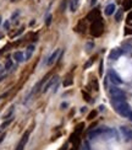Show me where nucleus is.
I'll use <instances>...</instances> for the list:
<instances>
[{
	"label": "nucleus",
	"instance_id": "f257e3e1",
	"mask_svg": "<svg viewBox=\"0 0 132 150\" xmlns=\"http://www.w3.org/2000/svg\"><path fill=\"white\" fill-rule=\"evenodd\" d=\"M103 22H102V19H98V20H95L93 23H92V26H91V33L93 34V36H100V34L103 33Z\"/></svg>",
	"mask_w": 132,
	"mask_h": 150
},
{
	"label": "nucleus",
	"instance_id": "f03ea898",
	"mask_svg": "<svg viewBox=\"0 0 132 150\" xmlns=\"http://www.w3.org/2000/svg\"><path fill=\"white\" fill-rule=\"evenodd\" d=\"M28 135H29V132H26L25 133V135L22 137L21 142L18 143V145H17V149L16 150H23V148H25V145H26V143H27L28 140Z\"/></svg>",
	"mask_w": 132,
	"mask_h": 150
},
{
	"label": "nucleus",
	"instance_id": "7ed1b4c3",
	"mask_svg": "<svg viewBox=\"0 0 132 150\" xmlns=\"http://www.w3.org/2000/svg\"><path fill=\"white\" fill-rule=\"evenodd\" d=\"M100 19V14H99V10H93L92 12H89L87 16V20H91V21H95V20H98Z\"/></svg>",
	"mask_w": 132,
	"mask_h": 150
},
{
	"label": "nucleus",
	"instance_id": "20e7f679",
	"mask_svg": "<svg viewBox=\"0 0 132 150\" xmlns=\"http://www.w3.org/2000/svg\"><path fill=\"white\" fill-rule=\"evenodd\" d=\"M114 12H115V5L114 4H109L105 7V14L106 15H113Z\"/></svg>",
	"mask_w": 132,
	"mask_h": 150
},
{
	"label": "nucleus",
	"instance_id": "39448f33",
	"mask_svg": "<svg viewBox=\"0 0 132 150\" xmlns=\"http://www.w3.org/2000/svg\"><path fill=\"white\" fill-rule=\"evenodd\" d=\"M14 59H16L17 61H22L25 59V56H23L22 52H15L14 53Z\"/></svg>",
	"mask_w": 132,
	"mask_h": 150
},
{
	"label": "nucleus",
	"instance_id": "423d86ee",
	"mask_svg": "<svg viewBox=\"0 0 132 150\" xmlns=\"http://www.w3.org/2000/svg\"><path fill=\"white\" fill-rule=\"evenodd\" d=\"M124 10H131L132 7V0H124Z\"/></svg>",
	"mask_w": 132,
	"mask_h": 150
},
{
	"label": "nucleus",
	"instance_id": "0eeeda50",
	"mask_svg": "<svg viewBox=\"0 0 132 150\" xmlns=\"http://www.w3.org/2000/svg\"><path fill=\"white\" fill-rule=\"evenodd\" d=\"M110 78H111V81H113V83H116V84H121V80H120V78H119L117 75H115L114 73H110Z\"/></svg>",
	"mask_w": 132,
	"mask_h": 150
},
{
	"label": "nucleus",
	"instance_id": "6e6552de",
	"mask_svg": "<svg viewBox=\"0 0 132 150\" xmlns=\"http://www.w3.org/2000/svg\"><path fill=\"white\" fill-rule=\"evenodd\" d=\"M58 54H59V50H55L54 53H53V54H51V56H50V58H49V60H48V64H53V63H54V60H55V58H56V56H58Z\"/></svg>",
	"mask_w": 132,
	"mask_h": 150
},
{
	"label": "nucleus",
	"instance_id": "1a4fd4ad",
	"mask_svg": "<svg viewBox=\"0 0 132 150\" xmlns=\"http://www.w3.org/2000/svg\"><path fill=\"white\" fill-rule=\"evenodd\" d=\"M121 54V50L120 49H115L111 52V54H110V58H117V57Z\"/></svg>",
	"mask_w": 132,
	"mask_h": 150
},
{
	"label": "nucleus",
	"instance_id": "9d476101",
	"mask_svg": "<svg viewBox=\"0 0 132 150\" xmlns=\"http://www.w3.org/2000/svg\"><path fill=\"white\" fill-rule=\"evenodd\" d=\"M10 123H11V119H9V121H6V122H4V123H3V124L0 126V132H1L3 129H5V128L7 127L9 124H10Z\"/></svg>",
	"mask_w": 132,
	"mask_h": 150
},
{
	"label": "nucleus",
	"instance_id": "9b49d317",
	"mask_svg": "<svg viewBox=\"0 0 132 150\" xmlns=\"http://www.w3.org/2000/svg\"><path fill=\"white\" fill-rule=\"evenodd\" d=\"M121 16H122V11L121 10H119V11L115 14V19H116V21H120L121 20Z\"/></svg>",
	"mask_w": 132,
	"mask_h": 150
},
{
	"label": "nucleus",
	"instance_id": "f8f14e48",
	"mask_svg": "<svg viewBox=\"0 0 132 150\" xmlns=\"http://www.w3.org/2000/svg\"><path fill=\"white\" fill-rule=\"evenodd\" d=\"M54 81H55V78L53 79V80H51V81H49V83L47 84V86H45V87H44V92H45V91H47V90H48V89H49V87H50V86H51V85H53V83H54Z\"/></svg>",
	"mask_w": 132,
	"mask_h": 150
},
{
	"label": "nucleus",
	"instance_id": "ddd939ff",
	"mask_svg": "<svg viewBox=\"0 0 132 150\" xmlns=\"http://www.w3.org/2000/svg\"><path fill=\"white\" fill-rule=\"evenodd\" d=\"M12 112H14V107H10V111H9V112H7V113L5 114V116H4V118H5V119H6V118H9V117L12 114Z\"/></svg>",
	"mask_w": 132,
	"mask_h": 150
},
{
	"label": "nucleus",
	"instance_id": "4468645a",
	"mask_svg": "<svg viewBox=\"0 0 132 150\" xmlns=\"http://www.w3.org/2000/svg\"><path fill=\"white\" fill-rule=\"evenodd\" d=\"M27 49H28V53H27V58H29V57H31V53H32V52H33V49H34V47H33V46H29V47H28Z\"/></svg>",
	"mask_w": 132,
	"mask_h": 150
},
{
	"label": "nucleus",
	"instance_id": "2eb2a0df",
	"mask_svg": "<svg viewBox=\"0 0 132 150\" xmlns=\"http://www.w3.org/2000/svg\"><path fill=\"white\" fill-rule=\"evenodd\" d=\"M82 94H83V97H84V100L89 102V101H91V96H89V95H88L87 92H84V91H83Z\"/></svg>",
	"mask_w": 132,
	"mask_h": 150
},
{
	"label": "nucleus",
	"instance_id": "dca6fc26",
	"mask_svg": "<svg viewBox=\"0 0 132 150\" xmlns=\"http://www.w3.org/2000/svg\"><path fill=\"white\" fill-rule=\"evenodd\" d=\"M95 116H97V112H95V111H92L91 113H89V116H88V119H93Z\"/></svg>",
	"mask_w": 132,
	"mask_h": 150
},
{
	"label": "nucleus",
	"instance_id": "f3484780",
	"mask_svg": "<svg viewBox=\"0 0 132 150\" xmlns=\"http://www.w3.org/2000/svg\"><path fill=\"white\" fill-rule=\"evenodd\" d=\"M11 67H12V61L7 60V61H6V64H5V68H6V69H10Z\"/></svg>",
	"mask_w": 132,
	"mask_h": 150
},
{
	"label": "nucleus",
	"instance_id": "a211bd4d",
	"mask_svg": "<svg viewBox=\"0 0 132 150\" xmlns=\"http://www.w3.org/2000/svg\"><path fill=\"white\" fill-rule=\"evenodd\" d=\"M71 84H72V80H71V79H69V80L64 81V86H70Z\"/></svg>",
	"mask_w": 132,
	"mask_h": 150
},
{
	"label": "nucleus",
	"instance_id": "6ab92c4d",
	"mask_svg": "<svg viewBox=\"0 0 132 150\" xmlns=\"http://www.w3.org/2000/svg\"><path fill=\"white\" fill-rule=\"evenodd\" d=\"M127 21H132V11H130L128 14H127Z\"/></svg>",
	"mask_w": 132,
	"mask_h": 150
},
{
	"label": "nucleus",
	"instance_id": "aec40b11",
	"mask_svg": "<svg viewBox=\"0 0 132 150\" xmlns=\"http://www.w3.org/2000/svg\"><path fill=\"white\" fill-rule=\"evenodd\" d=\"M50 22H51V16H48V19H47V25H50Z\"/></svg>",
	"mask_w": 132,
	"mask_h": 150
},
{
	"label": "nucleus",
	"instance_id": "412c9836",
	"mask_svg": "<svg viewBox=\"0 0 132 150\" xmlns=\"http://www.w3.org/2000/svg\"><path fill=\"white\" fill-rule=\"evenodd\" d=\"M4 138H5V134H3V135H1V137H0V143H1V142H3V140H4Z\"/></svg>",
	"mask_w": 132,
	"mask_h": 150
},
{
	"label": "nucleus",
	"instance_id": "4be33fe9",
	"mask_svg": "<svg viewBox=\"0 0 132 150\" xmlns=\"http://www.w3.org/2000/svg\"><path fill=\"white\" fill-rule=\"evenodd\" d=\"M4 27H5V28H9V22H5V23H4Z\"/></svg>",
	"mask_w": 132,
	"mask_h": 150
},
{
	"label": "nucleus",
	"instance_id": "5701e85b",
	"mask_svg": "<svg viewBox=\"0 0 132 150\" xmlns=\"http://www.w3.org/2000/svg\"><path fill=\"white\" fill-rule=\"evenodd\" d=\"M11 1H17V0H11Z\"/></svg>",
	"mask_w": 132,
	"mask_h": 150
}]
</instances>
